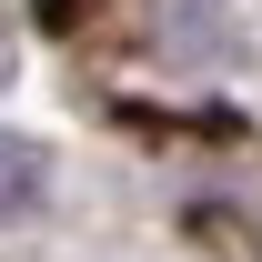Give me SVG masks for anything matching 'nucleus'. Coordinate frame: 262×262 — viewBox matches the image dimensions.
Returning a JSON list of instances; mask_svg holds the SVG:
<instances>
[{
    "label": "nucleus",
    "instance_id": "f257e3e1",
    "mask_svg": "<svg viewBox=\"0 0 262 262\" xmlns=\"http://www.w3.org/2000/svg\"><path fill=\"white\" fill-rule=\"evenodd\" d=\"M40 192H51V162H40V141L0 131V222H10V212H31Z\"/></svg>",
    "mask_w": 262,
    "mask_h": 262
},
{
    "label": "nucleus",
    "instance_id": "f03ea898",
    "mask_svg": "<svg viewBox=\"0 0 262 262\" xmlns=\"http://www.w3.org/2000/svg\"><path fill=\"white\" fill-rule=\"evenodd\" d=\"M40 10H51V20H71V0H40Z\"/></svg>",
    "mask_w": 262,
    "mask_h": 262
}]
</instances>
